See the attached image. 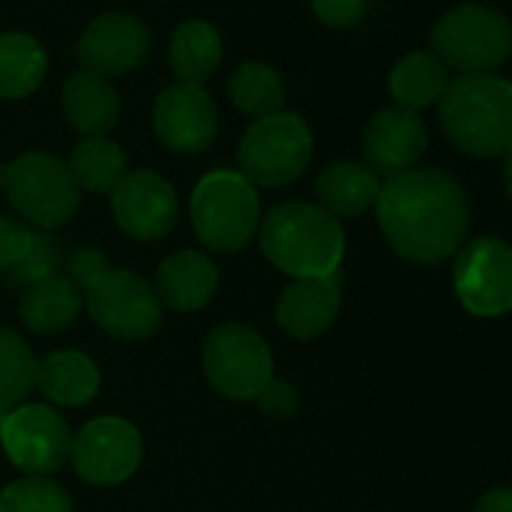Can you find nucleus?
I'll return each mask as SVG.
<instances>
[{"instance_id": "nucleus-27", "label": "nucleus", "mask_w": 512, "mask_h": 512, "mask_svg": "<svg viewBox=\"0 0 512 512\" xmlns=\"http://www.w3.org/2000/svg\"><path fill=\"white\" fill-rule=\"evenodd\" d=\"M76 184L91 193H112L127 178V154L109 136H85L67 160Z\"/></svg>"}, {"instance_id": "nucleus-36", "label": "nucleus", "mask_w": 512, "mask_h": 512, "mask_svg": "<svg viewBox=\"0 0 512 512\" xmlns=\"http://www.w3.org/2000/svg\"><path fill=\"white\" fill-rule=\"evenodd\" d=\"M503 187H506V193L512 199V148L503 154Z\"/></svg>"}, {"instance_id": "nucleus-18", "label": "nucleus", "mask_w": 512, "mask_h": 512, "mask_svg": "<svg viewBox=\"0 0 512 512\" xmlns=\"http://www.w3.org/2000/svg\"><path fill=\"white\" fill-rule=\"evenodd\" d=\"M217 266L199 250H178L160 263L154 293L163 311H202L217 293Z\"/></svg>"}, {"instance_id": "nucleus-38", "label": "nucleus", "mask_w": 512, "mask_h": 512, "mask_svg": "<svg viewBox=\"0 0 512 512\" xmlns=\"http://www.w3.org/2000/svg\"><path fill=\"white\" fill-rule=\"evenodd\" d=\"M7 416H10V410H0V431H4V422H7Z\"/></svg>"}, {"instance_id": "nucleus-33", "label": "nucleus", "mask_w": 512, "mask_h": 512, "mask_svg": "<svg viewBox=\"0 0 512 512\" xmlns=\"http://www.w3.org/2000/svg\"><path fill=\"white\" fill-rule=\"evenodd\" d=\"M64 266H67V278L85 293L97 278H103L106 272H109V260H106V253H100L97 247H79V250H73L67 260H64Z\"/></svg>"}, {"instance_id": "nucleus-28", "label": "nucleus", "mask_w": 512, "mask_h": 512, "mask_svg": "<svg viewBox=\"0 0 512 512\" xmlns=\"http://www.w3.org/2000/svg\"><path fill=\"white\" fill-rule=\"evenodd\" d=\"M37 356L22 335L0 326V410L25 404L37 389Z\"/></svg>"}, {"instance_id": "nucleus-3", "label": "nucleus", "mask_w": 512, "mask_h": 512, "mask_svg": "<svg viewBox=\"0 0 512 512\" xmlns=\"http://www.w3.org/2000/svg\"><path fill=\"white\" fill-rule=\"evenodd\" d=\"M437 118L446 139L482 160L503 157L512 148V88L509 79L455 76L437 100Z\"/></svg>"}, {"instance_id": "nucleus-25", "label": "nucleus", "mask_w": 512, "mask_h": 512, "mask_svg": "<svg viewBox=\"0 0 512 512\" xmlns=\"http://www.w3.org/2000/svg\"><path fill=\"white\" fill-rule=\"evenodd\" d=\"M229 100L238 112L250 118H269L284 112L287 106V85L284 76L269 67L266 61H244L232 70L229 76Z\"/></svg>"}, {"instance_id": "nucleus-15", "label": "nucleus", "mask_w": 512, "mask_h": 512, "mask_svg": "<svg viewBox=\"0 0 512 512\" xmlns=\"http://www.w3.org/2000/svg\"><path fill=\"white\" fill-rule=\"evenodd\" d=\"M154 133L175 154L205 151L220 127L217 106L202 85L175 82L154 100Z\"/></svg>"}, {"instance_id": "nucleus-5", "label": "nucleus", "mask_w": 512, "mask_h": 512, "mask_svg": "<svg viewBox=\"0 0 512 512\" xmlns=\"http://www.w3.org/2000/svg\"><path fill=\"white\" fill-rule=\"evenodd\" d=\"M190 220L208 250L235 253L260 229V193L238 169H214L202 175L190 193Z\"/></svg>"}, {"instance_id": "nucleus-4", "label": "nucleus", "mask_w": 512, "mask_h": 512, "mask_svg": "<svg viewBox=\"0 0 512 512\" xmlns=\"http://www.w3.org/2000/svg\"><path fill=\"white\" fill-rule=\"evenodd\" d=\"M428 52L449 73L494 76L512 58V22L485 4H458L434 22Z\"/></svg>"}, {"instance_id": "nucleus-13", "label": "nucleus", "mask_w": 512, "mask_h": 512, "mask_svg": "<svg viewBox=\"0 0 512 512\" xmlns=\"http://www.w3.org/2000/svg\"><path fill=\"white\" fill-rule=\"evenodd\" d=\"M151 52V31L133 13H103L79 37L76 58L82 70L103 79H118L145 64Z\"/></svg>"}, {"instance_id": "nucleus-9", "label": "nucleus", "mask_w": 512, "mask_h": 512, "mask_svg": "<svg viewBox=\"0 0 512 512\" xmlns=\"http://www.w3.org/2000/svg\"><path fill=\"white\" fill-rule=\"evenodd\" d=\"M82 299L91 320L118 341H145L163 323V305L154 287L130 269H109Z\"/></svg>"}, {"instance_id": "nucleus-20", "label": "nucleus", "mask_w": 512, "mask_h": 512, "mask_svg": "<svg viewBox=\"0 0 512 512\" xmlns=\"http://www.w3.org/2000/svg\"><path fill=\"white\" fill-rule=\"evenodd\" d=\"M380 175L359 160H338L326 166L317 178V199L332 217H359L377 205Z\"/></svg>"}, {"instance_id": "nucleus-22", "label": "nucleus", "mask_w": 512, "mask_h": 512, "mask_svg": "<svg viewBox=\"0 0 512 512\" xmlns=\"http://www.w3.org/2000/svg\"><path fill=\"white\" fill-rule=\"evenodd\" d=\"M79 311L82 290L61 272L25 287V296L19 302V317L34 335H58L70 329Z\"/></svg>"}, {"instance_id": "nucleus-23", "label": "nucleus", "mask_w": 512, "mask_h": 512, "mask_svg": "<svg viewBox=\"0 0 512 512\" xmlns=\"http://www.w3.org/2000/svg\"><path fill=\"white\" fill-rule=\"evenodd\" d=\"M223 61V40L211 22L187 19L169 40V67L178 82L205 85Z\"/></svg>"}, {"instance_id": "nucleus-8", "label": "nucleus", "mask_w": 512, "mask_h": 512, "mask_svg": "<svg viewBox=\"0 0 512 512\" xmlns=\"http://www.w3.org/2000/svg\"><path fill=\"white\" fill-rule=\"evenodd\" d=\"M202 368L208 383L232 401H253L275 377L269 344L260 332L241 323H223L208 332Z\"/></svg>"}, {"instance_id": "nucleus-7", "label": "nucleus", "mask_w": 512, "mask_h": 512, "mask_svg": "<svg viewBox=\"0 0 512 512\" xmlns=\"http://www.w3.org/2000/svg\"><path fill=\"white\" fill-rule=\"evenodd\" d=\"M7 196L40 232L64 226L82 205V187L67 160L49 151H28L7 163Z\"/></svg>"}, {"instance_id": "nucleus-21", "label": "nucleus", "mask_w": 512, "mask_h": 512, "mask_svg": "<svg viewBox=\"0 0 512 512\" xmlns=\"http://www.w3.org/2000/svg\"><path fill=\"white\" fill-rule=\"evenodd\" d=\"M37 389L58 407H82L100 389V368L82 350H58L37 362Z\"/></svg>"}, {"instance_id": "nucleus-12", "label": "nucleus", "mask_w": 512, "mask_h": 512, "mask_svg": "<svg viewBox=\"0 0 512 512\" xmlns=\"http://www.w3.org/2000/svg\"><path fill=\"white\" fill-rule=\"evenodd\" d=\"M142 434L121 416H100L73 434L70 461L91 485H118L142 464Z\"/></svg>"}, {"instance_id": "nucleus-1", "label": "nucleus", "mask_w": 512, "mask_h": 512, "mask_svg": "<svg viewBox=\"0 0 512 512\" xmlns=\"http://www.w3.org/2000/svg\"><path fill=\"white\" fill-rule=\"evenodd\" d=\"M374 208L389 247L419 266L446 263L470 232L467 193L443 169L416 166L386 178Z\"/></svg>"}, {"instance_id": "nucleus-19", "label": "nucleus", "mask_w": 512, "mask_h": 512, "mask_svg": "<svg viewBox=\"0 0 512 512\" xmlns=\"http://www.w3.org/2000/svg\"><path fill=\"white\" fill-rule=\"evenodd\" d=\"M61 106L73 130L82 136H106L121 118V97L115 85L97 73L76 70L61 91Z\"/></svg>"}, {"instance_id": "nucleus-29", "label": "nucleus", "mask_w": 512, "mask_h": 512, "mask_svg": "<svg viewBox=\"0 0 512 512\" xmlns=\"http://www.w3.org/2000/svg\"><path fill=\"white\" fill-rule=\"evenodd\" d=\"M0 512H76L70 494L49 476H22L0 491Z\"/></svg>"}, {"instance_id": "nucleus-17", "label": "nucleus", "mask_w": 512, "mask_h": 512, "mask_svg": "<svg viewBox=\"0 0 512 512\" xmlns=\"http://www.w3.org/2000/svg\"><path fill=\"white\" fill-rule=\"evenodd\" d=\"M341 311V281L332 278H302L293 281L278 302V323L287 335L311 341L332 329Z\"/></svg>"}, {"instance_id": "nucleus-31", "label": "nucleus", "mask_w": 512, "mask_h": 512, "mask_svg": "<svg viewBox=\"0 0 512 512\" xmlns=\"http://www.w3.org/2000/svg\"><path fill=\"white\" fill-rule=\"evenodd\" d=\"M368 7H371V0H311L317 22L335 31H347L359 25L368 16Z\"/></svg>"}, {"instance_id": "nucleus-35", "label": "nucleus", "mask_w": 512, "mask_h": 512, "mask_svg": "<svg viewBox=\"0 0 512 512\" xmlns=\"http://www.w3.org/2000/svg\"><path fill=\"white\" fill-rule=\"evenodd\" d=\"M473 512H512V485H494V488H488L473 503Z\"/></svg>"}, {"instance_id": "nucleus-37", "label": "nucleus", "mask_w": 512, "mask_h": 512, "mask_svg": "<svg viewBox=\"0 0 512 512\" xmlns=\"http://www.w3.org/2000/svg\"><path fill=\"white\" fill-rule=\"evenodd\" d=\"M0 190H7V163H0Z\"/></svg>"}, {"instance_id": "nucleus-32", "label": "nucleus", "mask_w": 512, "mask_h": 512, "mask_svg": "<svg viewBox=\"0 0 512 512\" xmlns=\"http://www.w3.org/2000/svg\"><path fill=\"white\" fill-rule=\"evenodd\" d=\"M253 401L260 404V410H263L266 416H272V419H290V416H296L299 407H302L299 389H296L293 383H287V380H278V377H272L269 386H266L260 395H256Z\"/></svg>"}, {"instance_id": "nucleus-2", "label": "nucleus", "mask_w": 512, "mask_h": 512, "mask_svg": "<svg viewBox=\"0 0 512 512\" xmlns=\"http://www.w3.org/2000/svg\"><path fill=\"white\" fill-rule=\"evenodd\" d=\"M266 260L290 275L302 278H332L344 263V226L317 202H281L263 214L256 229Z\"/></svg>"}, {"instance_id": "nucleus-16", "label": "nucleus", "mask_w": 512, "mask_h": 512, "mask_svg": "<svg viewBox=\"0 0 512 512\" xmlns=\"http://www.w3.org/2000/svg\"><path fill=\"white\" fill-rule=\"evenodd\" d=\"M425 148L428 127L419 112L404 106H386L374 112L362 133L365 166L386 178L416 169Z\"/></svg>"}, {"instance_id": "nucleus-26", "label": "nucleus", "mask_w": 512, "mask_h": 512, "mask_svg": "<svg viewBox=\"0 0 512 512\" xmlns=\"http://www.w3.org/2000/svg\"><path fill=\"white\" fill-rule=\"evenodd\" d=\"M449 85V70L431 52H410L389 70V94L395 106L425 109L434 106Z\"/></svg>"}, {"instance_id": "nucleus-11", "label": "nucleus", "mask_w": 512, "mask_h": 512, "mask_svg": "<svg viewBox=\"0 0 512 512\" xmlns=\"http://www.w3.org/2000/svg\"><path fill=\"white\" fill-rule=\"evenodd\" d=\"M0 443L25 476H49L70 461L73 431L55 407L25 401L10 410Z\"/></svg>"}, {"instance_id": "nucleus-39", "label": "nucleus", "mask_w": 512, "mask_h": 512, "mask_svg": "<svg viewBox=\"0 0 512 512\" xmlns=\"http://www.w3.org/2000/svg\"><path fill=\"white\" fill-rule=\"evenodd\" d=\"M509 88H512V79H509Z\"/></svg>"}, {"instance_id": "nucleus-14", "label": "nucleus", "mask_w": 512, "mask_h": 512, "mask_svg": "<svg viewBox=\"0 0 512 512\" xmlns=\"http://www.w3.org/2000/svg\"><path fill=\"white\" fill-rule=\"evenodd\" d=\"M112 214L124 235L136 241H160L178 223V193L160 172H127L112 190Z\"/></svg>"}, {"instance_id": "nucleus-34", "label": "nucleus", "mask_w": 512, "mask_h": 512, "mask_svg": "<svg viewBox=\"0 0 512 512\" xmlns=\"http://www.w3.org/2000/svg\"><path fill=\"white\" fill-rule=\"evenodd\" d=\"M31 226L16 220V217H7L0 214V272H10L31 244Z\"/></svg>"}, {"instance_id": "nucleus-10", "label": "nucleus", "mask_w": 512, "mask_h": 512, "mask_svg": "<svg viewBox=\"0 0 512 512\" xmlns=\"http://www.w3.org/2000/svg\"><path fill=\"white\" fill-rule=\"evenodd\" d=\"M452 290L473 317H503L512 311V244L473 238L455 253Z\"/></svg>"}, {"instance_id": "nucleus-30", "label": "nucleus", "mask_w": 512, "mask_h": 512, "mask_svg": "<svg viewBox=\"0 0 512 512\" xmlns=\"http://www.w3.org/2000/svg\"><path fill=\"white\" fill-rule=\"evenodd\" d=\"M61 266H64V253H61L58 241H55L52 235L34 229L25 256L7 272V278H10V284H16V287L25 290V287H31V284L43 281V278L58 275Z\"/></svg>"}, {"instance_id": "nucleus-24", "label": "nucleus", "mask_w": 512, "mask_h": 512, "mask_svg": "<svg viewBox=\"0 0 512 512\" xmlns=\"http://www.w3.org/2000/svg\"><path fill=\"white\" fill-rule=\"evenodd\" d=\"M49 73L46 46L22 31L0 34V100H22L34 94Z\"/></svg>"}, {"instance_id": "nucleus-6", "label": "nucleus", "mask_w": 512, "mask_h": 512, "mask_svg": "<svg viewBox=\"0 0 512 512\" xmlns=\"http://www.w3.org/2000/svg\"><path fill=\"white\" fill-rule=\"evenodd\" d=\"M238 172L253 187L293 184L314 157V136L302 115L278 112L247 127L238 142Z\"/></svg>"}]
</instances>
